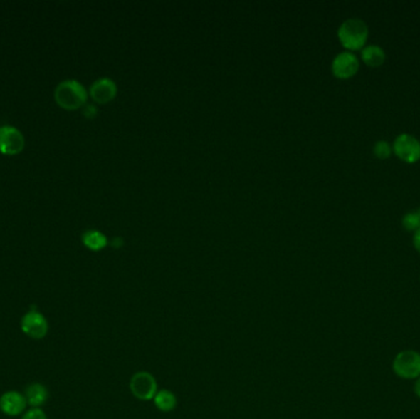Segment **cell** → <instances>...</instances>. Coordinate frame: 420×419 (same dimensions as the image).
<instances>
[{
  "instance_id": "1",
  "label": "cell",
  "mask_w": 420,
  "mask_h": 419,
  "mask_svg": "<svg viewBox=\"0 0 420 419\" xmlns=\"http://www.w3.org/2000/svg\"><path fill=\"white\" fill-rule=\"evenodd\" d=\"M54 101L63 110L75 111L85 106L88 91L80 81L67 79L57 85L54 90Z\"/></svg>"
},
{
  "instance_id": "2",
  "label": "cell",
  "mask_w": 420,
  "mask_h": 419,
  "mask_svg": "<svg viewBox=\"0 0 420 419\" xmlns=\"http://www.w3.org/2000/svg\"><path fill=\"white\" fill-rule=\"evenodd\" d=\"M369 37L367 23L358 18L347 19L338 29V38L342 46L349 52L365 47Z\"/></svg>"
},
{
  "instance_id": "3",
  "label": "cell",
  "mask_w": 420,
  "mask_h": 419,
  "mask_svg": "<svg viewBox=\"0 0 420 419\" xmlns=\"http://www.w3.org/2000/svg\"><path fill=\"white\" fill-rule=\"evenodd\" d=\"M20 329L23 335L28 338L42 341L50 332V322L42 312L35 309L23 314L20 320Z\"/></svg>"
},
{
  "instance_id": "4",
  "label": "cell",
  "mask_w": 420,
  "mask_h": 419,
  "mask_svg": "<svg viewBox=\"0 0 420 419\" xmlns=\"http://www.w3.org/2000/svg\"><path fill=\"white\" fill-rule=\"evenodd\" d=\"M392 371L401 379H418L420 376V353L413 349L398 353L392 363Z\"/></svg>"
},
{
  "instance_id": "5",
  "label": "cell",
  "mask_w": 420,
  "mask_h": 419,
  "mask_svg": "<svg viewBox=\"0 0 420 419\" xmlns=\"http://www.w3.org/2000/svg\"><path fill=\"white\" fill-rule=\"evenodd\" d=\"M132 395L139 401L148 402L154 400L157 395V381L155 376L147 371H137L130 381Z\"/></svg>"
},
{
  "instance_id": "6",
  "label": "cell",
  "mask_w": 420,
  "mask_h": 419,
  "mask_svg": "<svg viewBox=\"0 0 420 419\" xmlns=\"http://www.w3.org/2000/svg\"><path fill=\"white\" fill-rule=\"evenodd\" d=\"M394 154L399 160L404 161L407 164H416L420 160V142L411 134L402 133L394 139Z\"/></svg>"
},
{
  "instance_id": "7",
  "label": "cell",
  "mask_w": 420,
  "mask_h": 419,
  "mask_svg": "<svg viewBox=\"0 0 420 419\" xmlns=\"http://www.w3.org/2000/svg\"><path fill=\"white\" fill-rule=\"evenodd\" d=\"M25 148L23 134L13 125L0 127V152L4 155H16Z\"/></svg>"
},
{
  "instance_id": "8",
  "label": "cell",
  "mask_w": 420,
  "mask_h": 419,
  "mask_svg": "<svg viewBox=\"0 0 420 419\" xmlns=\"http://www.w3.org/2000/svg\"><path fill=\"white\" fill-rule=\"evenodd\" d=\"M27 410H28V405L23 393H19L16 390H9L0 396V412L6 417L10 418L21 417Z\"/></svg>"
},
{
  "instance_id": "9",
  "label": "cell",
  "mask_w": 420,
  "mask_h": 419,
  "mask_svg": "<svg viewBox=\"0 0 420 419\" xmlns=\"http://www.w3.org/2000/svg\"><path fill=\"white\" fill-rule=\"evenodd\" d=\"M360 62L353 52H340L332 62V73L338 79H349L358 73Z\"/></svg>"
},
{
  "instance_id": "10",
  "label": "cell",
  "mask_w": 420,
  "mask_h": 419,
  "mask_svg": "<svg viewBox=\"0 0 420 419\" xmlns=\"http://www.w3.org/2000/svg\"><path fill=\"white\" fill-rule=\"evenodd\" d=\"M89 93L95 103L105 105L116 98L117 85L110 78H100L91 84Z\"/></svg>"
},
{
  "instance_id": "11",
  "label": "cell",
  "mask_w": 420,
  "mask_h": 419,
  "mask_svg": "<svg viewBox=\"0 0 420 419\" xmlns=\"http://www.w3.org/2000/svg\"><path fill=\"white\" fill-rule=\"evenodd\" d=\"M23 395H25L27 405L30 408H42L50 400L48 388L41 383H32L27 385Z\"/></svg>"
},
{
  "instance_id": "12",
  "label": "cell",
  "mask_w": 420,
  "mask_h": 419,
  "mask_svg": "<svg viewBox=\"0 0 420 419\" xmlns=\"http://www.w3.org/2000/svg\"><path fill=\"white\" fill-rule=\"evenodd\" d=\"M362 59L369 67H381L386 61V53L380 46H365L362 51Z\"/></svg>"
},
{
  "instance_id": "13",
  "label": "cell",
  "mask_w": 420,
  "mask_h": 419,
  "mask_svg": "<svg viewBox=\"0 0 420 419\" xmlns=\"http://www.w3.org/2000/svg\"><path fill=\"white\" fill-rule=\"evenodd\" d=\"M152 401L157 410L164 413L172 412L177 407V397L174 393H171L170 390H166V388L159 390Z\"/></svg>"
},
{
  "instance_id": "14",
  "label": "cell",
  "mask_w": 420,
  "mask_h": 419,
  "mask_svg": "<svg viewBox=\"0 0 420 419\" xmlns=\"http://www.w3.org/2000/svg\"><path fill=\"white\" fill-rule=\"evenodd\" d=\"M81 241L86 249L91 251H101L107 246V237L99 230H88L83 234Z\"/></svg>"
},
{
  "instance_id": "15",
  "label": "cell",
  "mask_w": 420,
  "mask_h": 419,
  "mask_svg": "<svg viewBox=\"0 0 420 419\" xmlns=\"http://www.w3.org/2000/svg\"><path fill=\"white\" fill-rule=\"evenodd\" d=\"M392 147H391V144L389 142H386V140H379V142H376L375 145H374V154H375L376 157L377 159H380V160H386V159H389L391 154H392Z\"/></svg>"
},
{
  "instance_id": "16",
  "label": "cell",
  "mask_w": 420,
  "mask_h": 419,
  "mask_svg": "<svg viewBox=\"0 0 420 419\" xmlns=\"http://www.w3.org/2000/svg\"><path fill=\"white\" fill-rule=\"evenodd\" d=\"M403 228L408 232H418L420 229L419 215L416 213H407L402 219Z\"/></svg>"
},
{
  "instance_id": "17",
  "label": "cell",
  "mask_w": 420,
  "mask_h": 419,
  "mask_svg": "<svg viewBox=\"0 0 420 419\" xmlns=\"http://www.w3.org/2000/svg\"><path fill=\"white\" fill-rule=\"evenodd\" d=\"M20 419H50L42 408H28Z\"/></svg>"
},
{
  "instance_id": "18",
  "label": "cell",
  "mask_w": 420,
  "mask_h": 419,
  "mask_svg": "<svg viewBox=\"0 0 420 419\" xmlns=\"http://www.w3.org/2000/svg\"><path fill=\"white\" fill-rule=\"evenodd\" d=\"M83 113L86 118H94L98 115V108H95L94 105H86Z\"/></svg>"
},
{
  "instance_id": "19",
  "label": "cell",
  "mask_w": 420,
  "mask_h": 419,
  "mask_svg": "<svg viewBox=\"0 0 420 419\" xmlns=\"http://www.w3.org/2000/svg\"><path fill=\"white\" fill-rule=\"evenodd\" d=\"M413 245H414L416 250L420 254V229L418 232H414V237H413Z\"/></svg>"
},
{
  "instance_id": "20",
  "label": "cell",
  "mask_w": 420,
  "mask_h": 419,
  "mask_svg": "<svg viewBox=\"0 0 420 419\" xmlns=\"http://www.w3.org/2000/svg\"><path fill=\"white\" fill-rule=\"evenodd\" d=\"M414 393L418 398H420V376L416 379V383H414Z\"/></svg>"
},
{
  "instance_id": "21",
  "label": "cell",
  "mask_w": 420,
  "mask_h": 419,
  "mask_svg": "<svg viewBox=\"0 0 420 419\" xmlns=\"http://www.w3.org/2000/svg\"><path fill=\"white\" fill-rule=\"evenodd\" d=\"M416 214L419 215V218H420V207H419V210H416Z\"/></svg>"
}]
</instances>
